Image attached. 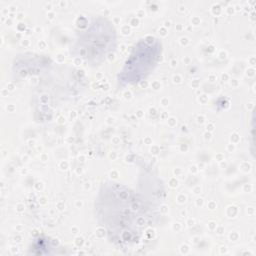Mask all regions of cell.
<instances>
[{
    "mask_svg": "<svg viewBox=\"0 0 256 256\" xmlns=\"http://www.w3.org/2000/svg\"><path fill=\"white\" fill-rule=\"evenodd\" d=\"M97 213L110 238L120 244L136 242L146 224L147 215L141 199L121 185L103 187L97 201Z\"/></svg>",
    "mask_w": 256,
    "mask_h": 256,
    "instance_id": "obj_1",
    "label": "cell"
},
{
    "mask_svg": "<svg viewBox=\"0 0 256 256\" xmlns=\"http://www.w3.org/2000/svg\"><path fill=\"white\" fill-rule=\"evenodd\" d=\"M115 45L116 35L112 24L104 18H97L79 32L74 48L80 57L95 66L114 50Z\"/></svg>",
    "mask_w": 256,
    "mask_h": 256,
    "instance_id": "obj_2",
    "label": "cell"
},
{
    "mask_svg": "<svg viewBox=\"0 0 256 256\" xmlns=\"http://www.w3.org/2000/svg\"><path fill=\"white\" fill-rule=\"evenodd\" d=\"M160 53L161 43L157 39L149 37L139 41L126 60L119 81L135 83L145 78L156 66Z\"/></svg>",
    "mask_w": 256,
    "mask_h": 256,
    "instance_id": "obj_3",
    "label": "cell"
}]
</instances>
